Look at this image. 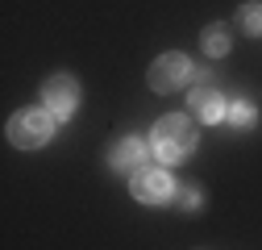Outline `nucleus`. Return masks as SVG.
Segmentation results:
<instances>
[{
  "mask_svg": "<svg viewBox=\"0 0 262 250\" xmlns=\"http://www.w3.org/2000/svg\"><path fill=\"white\" fill-rule=\"evenodd\" d=\"M187 75H191V62L171 50V54L154 58V67H150V88L158 92V96H167V92H179V88L187 84Z\"/></svg>",
  "mask_w": 262,
  "mask_h": 250,
  "instance_id": "39448f33",
  "label": "nucleus"
},
{
  "mask_svg": "<svg viewBox=\"0 0 262 250\" xmlns=\"http://www.w3.org/2000/svg\"><path fill=\"white\" fill-rule=\"evenodd\" d=\"M108 163H113V171H142L146 167V142L142 138H121L113 150H108Z\"/></svg>",
  "mask_w": 262,
  "mask_h": 250,
  "instance_id": "423d86ee",
  "label": "nucleus"
},
{
  "mask_svg": "<svg viewBox=\"0 0 262 250\" xmlns=\"http://www.w3.org/2000/svg\"><path fill=\"white\" fill-rule=\"evenodd\" d=\"M179 204H183V209H200V192H195V187H187V196H183Z\"/></svg>",
  "mask_w": 262,
  "mask_h": 250,
  "instance_id": "9b49d317",
  "label": "nucleus"
},
{
  "mask_svg": "<svg viewBox=\"0 0 262 250\" xmlns=\"http://www.w3.org/2000/svg\"><path fill=\"white\" fill-rule=\"evenodd\" d=\"M129 192H134L142 204H167L171 200V192H175V183H171V175L162 171V167H142V171H134L129 175Z\"/></svg>",
  "mask_w": 262,
  "mask_h": 250,
  "instance_id": "7ed1b4c3",
  "label": "nucleus"
},
{
  "mask_svg": "<svg viewBox=\"0 0 262 250\" xmlns=\"http://www.w3.org/2000/svg\"><path fill=\"white\" fill-rule=\"evenodd\" d=\"M50 134H54V117L46 109H21L9 117V142L17 150H38L50 142Z\"/></svg>",
  "mask_w": 262,
  "mask_h": 250,
  "instance_id": "f03ea898",
  "label": "nucleus"
},
{
  "mask_svg": "<svg viewBox=\"0 0 262 250\" xmlns=\"http://www.w3.org/2000/svg\"><path fill=\"white\" fill-rule=\"evenodd\" d=\"M75 105H79V84H75L71 75H50V79L42 84V109H46L54 121L71 117Z\"/></svg>",
  "mask_w": 262,
  "mask_h": 250,
  "instance_id": "20e7f679",
  "label": "nucleus"
},
{
  "mask_svg": "<svg viewBox=\"0 0 262 250\" xmlns=\"http://www.w3.org/2000/svg\"><path fill=\"white\" fill-rule=\"evenodd\" d=\"M191 113L212 125V121L225 117V96H221V92H212V88H195V92H191Z\"/></svg>",
  "mask_w": 262,
  "mask_h": 250,
  "instance_id": "0eeeda50",
  "label": "nucleus"
},
{
  "mask_svg": "<svg viewBox=\"0 0 262 250\" xmlns=\"http://www.w3.org/2000/svg\"><path fill=\"white\" fill-rule=\"evenodd\" d=\"M229 125H237V130L254 125V105H250V100H237L233 109H229Z\"/></svg>",
  "mask_w": 262,
  "mask_h": 250,
  "instance_id": "9d476101",
  "label": "nucleus"
},
{
  "mask_svg": "<svg viewBox=\"0 0 262 250\" xmlns=\"http://www.w3.org/2000/svg\"><path fill=\"white\" fill-rule=\"evenodd\" d=\"M200 46L208 58H225L229 54V34H225V25H208L204 34H200Z\"/></svg>",
  "mask_w": 262,
  "mask_h": 250,
  "instance_id": "6e6552de",
  "label": "nucleus"
},
{
  "mask_svg": "<svg viewBox=\"0 0 262 250\" xmlns=\"http://www.w3.org/2000/svg\"><path fill=\"white\" fill-rule=\"evenodd\" d=\"M150 146H154V154H158L162 163H183L187 154L195 150V125H191V117L167 113L150 130Z\"/></svg>",
  "mask_w": 262,
  "mask_h": 250,
  "instance_id": "f257e3e1",
  "label": "nucleus"
},
{
  "mask_svg": "<svg viewBox=\"0 0 262 250\" xmlns=\"http://www.w3.org/2000/svg\"><path fill=\"white\" fill-rule=\"evenodd\" d=\"M237 25L246 34H262V5H242L237 9Z\"/></svg>",
  "mask_w": 262,
  "mask_h": 250,
  "instance_id": "1a4fd4ad",
  "label": "nucleus"
}]
</instances>
